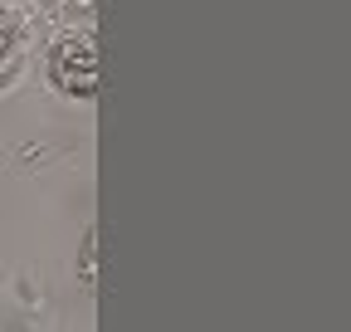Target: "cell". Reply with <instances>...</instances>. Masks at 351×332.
<instances>
[{
  "instance_id": "cell-1",
  "label": "cell",
  "mask_w": 351,
  "mask_h": 332,
  "mask_svg": "<svg viewBox=\"0 0 351 332\" xmlns=\"http://www.w3.org/2000/svg\"><path fill=\"white\" fill-rule=\"evenodd\" d=\"M15 54H20V25H15V15L5 5H0V78L15 69Z\"/></svg>"
}]
</instances>
